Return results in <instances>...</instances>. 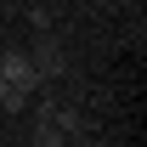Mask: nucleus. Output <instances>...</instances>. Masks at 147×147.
I'll use <instances>...</instances> for the list:
<instances>
[{
	"label": "nucleus",
	"mask_w": 147,
	"mask_h": 147,
	"mask_svg": "<svg viewBox=\"0 0 147 147\" xmlns=\"http://www.w3.org/2000/svg\"><path fill=\"white\" fill-rule=\"evenodd\" d=\"M0 79H6V85H17V91H34V85H40L28 51H0Z\"/></svg>",
	"instance_id": "f257e3e1"
},
{
	"label": "nucleus",
	"mask_w": 147,
	"mask_h": 147,
	"mask_svg": "<svg viewBox=\"0 0 147 147\" xmlns=\"http://www.w3.org/2000/svg\"><path fill=\"white\" fill-rule=\"evenodd\" d=\"M28 62H34L40 79H57V74L68 68V62H62V45H57V40H45V34H40V45L28 51Z\"/></svg>",
	"instance_id": "f03ea898"
},
{
	"label": "nucleus",
	"mask_w": 147,
	"mask_h": 147,
	"mask_svg": "<svg viewBox=\"0 0 147 147\" xmlns=\"http://www.w3.org/2000/svg\"><path fill=\"white\" fill-rule=\"evenodd\" d=\"M45 119H51V125L62 130V136H79V130H85V119H79V108H51Z\"/></svg>",
	"instance_id": "7ed1b4c3"
},
{
	"label": "nucleus",
	"mask_w": 147,
	"mask_h": 147,
	"mask_svg": "<svg viewBox=\"0 0 147 147\" xmlns=\"http://www.w3.org/2000/svg\"><path fill=\"white\" fill-rule=\"evenodd\" d=\"M17 108H28V91H17V85L0 79V113H17Z\"/></svg>",
	"instance_id": "20e7f679"
},
{
	"label": "nucleus",
	"mask_w": 147,
	"mask_h": 147,
	"mask_svg": "<svg viewBox=\"0 0 147 147\" xmlns=\"http://www.w3.org/2000/svg\"><path fill=\"white\" fill-rule=\"evenodd\" d=\"M62 142H68V136H62L51 119H40V125H34V147H62Z\"/></svg>",
	"instance_id": "39448f33"
},
{
	"label": "nucleus",
	"mask_w": 147,
	"mask_h": 147,
	"mask_svg": "<svg viewBox=\"0 0 147 147\" xmlns=\"http://www.w3.org/2000/svg\"><path fill=\"white\" fill-rule=\"evenodd\" d=\"M28 23H34L40 34H51V11H45V6H34V11H28Z\"/></svg>",
	"instance_id": "423d86ee"
}]
</instances>
